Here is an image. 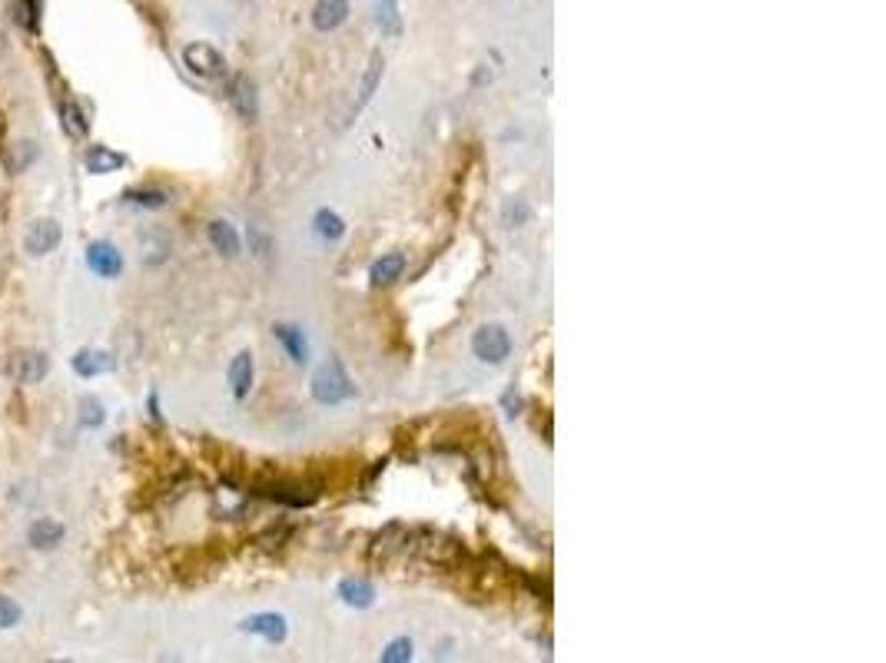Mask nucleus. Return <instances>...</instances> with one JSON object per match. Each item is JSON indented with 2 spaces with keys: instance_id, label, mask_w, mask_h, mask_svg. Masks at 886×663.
Here are the masks:
<instances>
[{
  "instance_id": "obj_14",
  "label": "nucleus",
  "mask_w": 886,
  "mask_h": 663,
  "mask_svg": "<svg viewBox=\"0 0 886 663\" xmlns=\"http://www.w3.org/2000/svg\"><path fill=\"white\" fill-rule=\"evenodd\" d=\"M113 355L107 352H100V348H83L74 355V371L83 375V379H93V375H103V371H113Z\"/></svg>"
},
{
  "instance_id": "obj_22",
  "label": "nucleus",
  "mask_w": 886,
  "mask_h": 663,
  "mask_svg": "<svg viewBox=\"0 0 886 663\" xmlns=\"http://www.w3.org/2000/svg\"><path fill=\"white\" fill-rule=\"evenodd\" d=\"M166 256H170V240L160 236V232H146L143 236V259H146V266H160V262H166Z\"/></svg>"
},
{
  "instance_id": "obj_21",
  "label": "nucleus",
  "mask_w": 886,
  "mask_h": 663,
  "mask_svg": "<svg viewBox=\"0 0 886 663\" xmlns=\"http://www.w3.org/2000/svg\"><path fill=\"white\" fill-rule=\"evenodd\" d=\"M375 21H379V27H382L385 37H399V33H402L399 0H379V4H375Z\"/></svg>"
},
{
  "instance_id": "obj_18",
  "label": "nucleus",
  "mask_w": 886,
  "mask_h": 663,
  "mask_svg": "<svg viewBox=\"0 0 886 663\" xmlns=\"http://www.w3.org/2000/svg\"><path fill=\"white\" fill-rule=\"evenodd\" d=\"M60 120H64L66 136H74V140H80V136H87L90 133L87 113L80 109L77 100H64V103H60Z\"/></svg>"
},
{
  "instance_id": "obj_26",
  "label": "nucleus",
  "mask_w": 886,
  "mask_h": 663,
  "mask_svg": "<svg viewBox=\"0 0 886 663\" xmlns=\"http://www.w3.org/2000/svg\"><path fill=\"white\" fill-rule=\"evenodd\" d=\"M385 663H402V660H412V641L408 637H399V641L389 643V650L382 653Z\"/></svg>"
},
{
  "instance_id": "obj_13",
  "label": "nucleus",
  "mask_w": 886,
  "mask_h": 663,
  "mask_svg": "<svg viewBox=\"0 0 886 663\" xmlns=\"http://www.w3.org/2000/svg\"><path fill=\"white\" fill-rule=\"evenodd\" d=\"M83 163L93 176H107V173H117L120 166H127V156L117 150H110V146H90L87 156H83Z\"/></svg>"
},
{
  "instance_id": "obj_16",
  "label": "nucleus",
  "mask_w": 886,
  "mask_h": 663,
  "mask_svg": "<svg viewBox=\"0 0 886 663\" xmlns=\"http://www.w3.org/2000/svg\"><path fill=\"white\" fill-rule=\"evenodd\" d=\"M230 388L236 398H246L252 388V355L250 352H240L230 365Z\"/></svg>"
},
{
  "instance_id": "obj_27",
  "label": "nucleus",
  "mask_w": 886,
  "mask_h": 663,
  "mask_svg": "<svg viewBox=\"0 0 886 663\" xmlns=\"http://www.w3.org/2000/svg\"><path fill=\"white\" fill-rule=\"evenodd\" d=\"M250 242H252V252H256L259 259H266V256L273 252V240H269V232H266L263 226H250Z\"/></svg>"
},
{
  "instance_id": "obj_29",
  "label": "nucleus",
  "mask_w": 886,
  "mask_h": 663,
  "mask_svg": "<svg viewBox=\"0 0 886 663\" xmlns=\"http://www.w3.org/2000/svg\"><path fill=\"white\" fill-rule=\"evenodd\" d=\"M33 156H37V146H33V143H21V146H17V163H13V170H23V163H33Z\"/></svg>"
},
{
  "instance_id": "obj_23",
  "label": "nucleus",
  "mask_w": 886,
  "mask_h": 663,
  "mask_svg": "<svg viewBox=\"0 0 886 663\" xmlns=\"http://www.w3.org/2000/svg\"><path fill=\"white\" fill-rule=\"evenodd\" d=\"M40 17H44V0H21L17 4V21L31 33L40 31Z\"/></svg>"
},
{
  "instance_id": "obj_25",
  "label": "nucleus",
  "mask_w": 886,
  "mask_h": 663,
  "mask_svg": "<svg viewBox=\"0 0 886 663\" xmlns=\"http://www.w3.org/2000/svg\"><path fill=\"white\" fill-rule=\"evenodd\" d=\"M103 422V405L97 398H83L80 402V424H87V428H97Z\"/></svg>"
},
{
  "instance_id": "obj_19",
  "label": "nucleus",
  "mask_w": 886,
  "mask_h": 663,
  "mask_svg": "<svg viewBox=\"0 0 886 663\" xmlns=\"http://www.w3.org/2000/svg\"><path fill=\"white\" fill-rule=\"evenodd\" d=\"M312 226H316V236L326 242H336L346 236V222L336 209H319L316 216H312Z\"/></svg>"
},
{
  "instance_id": "obj_20",
  "label": "nucleus",
  "mask_w": 886,
  "mask_h": 663,
  "mask_svg": "<svg viewBox=\"0 0 886 663\" xmlns=\"http://www.w3.org/2000/svg\"><path fill=\"white\" fill-rule=\"evenodd\" d=\"M405 272V256L402 252H389L373 266V283L375 285H392L395 279H402Z\"/></svg>"
},
{
  "instance_id": "obj_30",
  "label": "nucleus",
  "mask_w": 886,
  "mask_h": 663,
  "mask_svg": "<svg viewBox=\"0 0 886 663\" xmlns=\"http://www.w3.org/2000/svg\"><path fill=\"white\" fill-rule=\"evenodd\" d=\"M7 47V33H4V27H0V50Z\"/></svg>"
},
{
  "instance_id": "obj_1",
  "label": "nucleus",
  "mask_w": 886,
  "mask_h": 663,
  "mask_svg": "<svg viewBox=\"0 0 886 663\" xmlns=\"http://www.w3.org/2000/svg\"><path fill=\"white\" fill-rule=\"evenodd\" d=\"M312 395H316V402H322V405L349 402L352 395H355V385H352V379L346 375L342 362H336V359L326 362V365L312 375Z\"/></svg>"
},
{
  "instance_id": "obj_2",
  "label": "nucleus",
  "mask_w": 886,
  "mask_h": 663,
  "mask_svg": "<svg viewBox=\"0 0 886 663\" xmlns=\"http://www.w3.org/2000/svg\"><path fill=\"white\" fill-rule=\"evenodd\" d=\"M471 352L475 359L488 362V365H502L512 355V336L502 326H482L471 338Z\"/></svg>"
},
{
  "instance_id": "obj_5",
  "label": "nucleus",
  "mask_w": 886,
  "mask_h": 663,
  "mask_svg": "<svg viewBox=\"0 0 886 663\" xmlns=\"http://www.w3.org/2000/svg\"><path fill=\"white\" fill-rule=\"evenodd\" d=\"M60 236H64V229H60L57 219H37V222L27 229V240H23V246H27L31 256H47V252L60 242Z\"/></svg>"
},
{
  "instance_id": "obj_28",
  "label": "nucleus",
  "mask_w": 886,
  "mask_h": 663,
  "mask_svg": "<svg viewBox=\"0 0 886 663\" xmlns=\"http://www.w3.org/2000/svg\"><path fill=\"white\" fill-rule=\"evenodd\" d=\"M21 624V604L0 594V627H17Z\"/></svg>"
},
{
  "instance_id": "obj_24",
  "label": "nucleus",
  "mask_w": 886,
  "mask_h": 663,
  "mask_svg": "<svg viewBox=\"0 0 886 663\" xmlns=\"http://www.w3.org/2000/svg\"><path fill=\"white\" fill-rule=\"evenodd\" d=\"M166 193L163 189H130L127 193V203H133V206H143V209H160V206H166Z\"/></svg>"
},
{
  "instance_id": "obj_17",
  "label": "nucleus",
  "mask_w": 886,
  "mask_h": 663,
  "mask_svg": "<svg viewBox=\"0 0 886 663\" xmlns=\"http://www.w3.org/2000/svg\"><path fill=\"white\" fill-rule=\"evenodd\" d=\"M339 598L349 604V607H369L375 600V588L369 580H362V577H349V580H342L339 584Z\"/></svg>"
},
{
  "instance_id": "obj_10",
  "label": "nucleus",
  "mask_w": 886,
  "mask_h": 663,
  "mask_svg": "<svg viewBox=\"0 0 886 663\" xmlns=\"http://www.w3.org/2000/svg\"><path fill=\"white\" fill-rule=\"evenodd\" d=\"M382 70H385V57L382 54H373V60H369V66H365V76H362V87H359V97L352 100V107H349V120L359 113L369 100L375 97V90H379V83H382Z\"/></svg>"
},
{
  "instance_id": "obj_12",
  "label": "nucleus",
  "mask_w": 886,
  "mask_h": 663,
  "mask_svg": "<svg viewBox=\"0 0 886 663\" xmlns=\"http://www.w3.org/2000/svg\"><path fill=\"white\" fill-rule=\"evenodd\" d=\"M242 631L246 633H256V637H263L269 643H283L285 641V617L279 614H256L242 624Z\"/></svg>"
},
{
  "instance_id": "obj_7",
  "label": "nucleus",
  "mask_w": 886,
  "mask_h": 663,
  "mask_svg": "<svg viewBox=\"0 0 886 663\" xmlns=\"http://www.w3.org/2000/svg\"><path fill=\"white\" fill-rule=\"evenodd\" d=\"M87 266L103 279H113V275L123 272V256L117 252L113 242H93L87 249Z\"/></svg>"
},
{
  "instance_id": "obj_9",
  "label": "nucleus",
  "mask_w": 886,
  "mask_h": 663,
  "mask_svg": "<svg viewBox=\"0 0 886 663\" xmlns=\"http://www.w3.org/2000/svg\"><path fill=\"white\" fill-rule=\"evenodd\" d=\"M349 21V0H319L312 11V27L322 33L336 31Z\"/></svg>"
},
{
  "instance_id": "obj_6",
  "label": "nucleus",
  "mask_w": 886,
  "mask_h": 663,
  "mask_svg": "<svg viewBox=\"0 0 886 663\" xmlns=\"http://www.w3.org/2000/svg\"><path fill=\"white\" fill-rule=\"evenodd\" d=\"M230 100H232V107H236V113H240L242 120H246V123L256 120V113H259V97H256V83H252L246 74L232 76Z\"/></svg>"
},
{
  "instance_id": "obj_11",
  "label": "nucleus",
  "mask_w": 886,
  "mask_h": 663,
  "mask_svg": "<svg viewBox=\"0 0 886 663\" xmlns=\"http://www.w3.org/2000/svg\"><path fill=\"white\" fill-rule=\"evenodd\" d=\"M64 524L54 521V518H37V521L27 528V541L37 547V551H54L57 544L64 541Z\"/></svg>"
},
{
  "instance_id": "obj_15",
  "label": "nucleus",
  "mask_w": 886,
  "mask_h": 663,
  "mask_svg": "<svg viewBox=\"0 0 886 663\" xmlns=\"http://www.w3.org/2000/svg\"><path fill=\"white\" fill-rule=\"evenodd\" d=\"M273 332H276V338L283 342L285 355L293 359V365H306V362H309V342H306V336H303V328H295V326H276Z\"/></svg>"
},
{
  "instance_id": "obj_4",
  "label": "nucleus",
  "mask_w": 886,
  "mask_h": 663,
  "mask_svg": "<svg viewBox=\"0 0 886 663\" xmlns=\"http://www.w3.org/2000/svg\"><path fill=\"white\" fill-rule=\"evenodd\" d=\"M183 64H187L189 74L203 76V80H219V76L226 74V60H223V54L209 44H189L187 50H183Z\"/></svg>"
},
{
  "instance_id": "obj_8",
  "label": "nucleus",
  "mask_w": 886,
  "mask_h": 663,
  "mask_svg": "<svg viewBox=\"0 0 886 663\" xmlns=\"http://www.w3.org/2000/svg\"><path fill=\"white\" fill-rule=\"evenodd\" d=\"M206 236H209V246L219 252V256H226V259H236L240 256V232L232 222L226 219H213L206 226Z\"/></svg>"
},
{
  "instance_id": "obj_3",
  "label": "nucleus",
  "mask_w": 886,
  "mask_h": 663,
  "mask_svg": "<svg viewBox=\"0 0 886 663\" xmlns=\"http://www.w3.org/2000/svg\"><path fill=\"white\" fill-rule=\"evenodd\" d=\"M50 371V359L44 352H13L7 359V379L17 381V385H37V381L47 379Z\"/></svg>"
}]
</instances>
